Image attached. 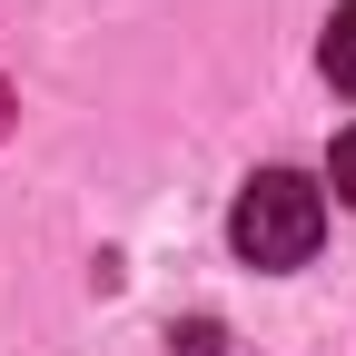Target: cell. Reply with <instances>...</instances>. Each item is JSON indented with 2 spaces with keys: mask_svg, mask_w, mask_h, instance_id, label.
Returning a JSON list of instances; mask_svg holds the SVG:
<instances>
[{
  "mask_svg": "<svg viewBox=\"0 0 356 356\" xmlns=\"http://www.w3.org/2000/svg\"><path fill=\"white\" fill-rule=\"evenodd\" d=\"M228 238H238L248 267H307L317 238H327V188L297 178V168H257L228 208Z\"/></svg>",
  "mask_w": 356,
  "mask_h": 356,
  "instance_id": "1",
  "label": "cell"
},
{
  "mask_svg": "<svg viewBox=\"0 0 356 356\" xmlns=\"http://www.w3.org/2000/svg\"><path fill=\"white\" fill-rule=\"evenodd\" d=\"M317 70L346 89V99H356V0H346V10L327 20V50H317Z\"/></svg>",
  "mask_w": 356,
  "mask_h": 356,
  "instance_id": "2",
  "label": "cell"
},
{
  "mask_svg": "<svg viewBox=\"0 0 356 356\" xmlns=\"http://www.w3.org/2000/svg\"><path fill=\"white\" fill-rule=\"evenodd\" d=\"M327 188H337V198L356 208V119L337 129V149H327Z\"/></svg>",
  "mask_w": 356,
  "mask_h": 356,
  "instance_id": "3",
  "label": "cell"
},
{
  "mask_svg": "<svg viewBox=\"0 0 356 356\" xmlns=\"http://www.w3.org/2000/svg\"><path fill=\"white\" fill-rule=\"evenodd\" d=\"M0 129H10V89H0Z\"/></svg>",
  "mask_w": 356,
  "mask_h": 356,
  "instance_id": "4",
  "label": "cell"
}]
</instances>
